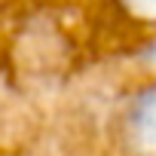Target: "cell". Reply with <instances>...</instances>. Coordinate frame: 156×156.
<instances>
[{
  "label": "cell",
  "instance_id": "2",
  "mask_svg": "<svg viewBox=\"0 0 156 156\" xmlns=\"http://www.w3.org/2000/svg\"><path fill=\"white\" fill-rule=\"evenodd\" d=\"M113 6L138 25H156V0H113Z\"/></svg>",
  "mask_w": 156,
  "mask_h": 156
},
{
  "label": "cell",
  "instance_id": "1",
  "mask_svg": "<svg viewBox=\"0 0 156 156\" xmlns=\"http://www.w3.org/2000/svg\"><path fill=\"white\" fill-rule=\"evenodd\" d=\"M119 132L132 156H156V80L129 98Z\"/></svg>",
  "mask_w": 156,
  "mask_h": 156
}]
</instances>
